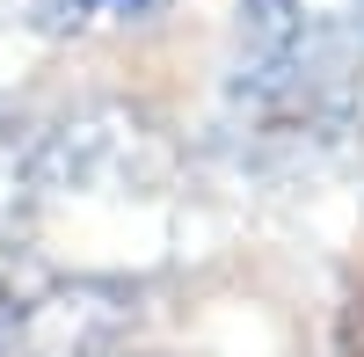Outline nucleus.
Segmentation results:
<instances>
[{"mask_svg": "<svg viewBox=\"0 0 364 357\" xmlns=\"http://www.w3.org/2000/svg\"><path fill=\"white\" fill-rule=\"evenodd\" d=\"M0 357H8V336H0Z\"/></svg>", "mask_w": 364, "mask_h": 357, "instance_id": "obj_4", "label": "nucleus"}, {"mask_svg": "<svg viewBox=\"0 0 364 357\" xmlns=\"http://www.w3.org/2000/svg\"><path fill=\"white\" fill-rule=\"evenodd\" d=\"M44 212V146L29 124L0 117V248H29Z\"/></svg>", "mask_w": 364, "mask_h": 357, "instance_id": "obj_2", "label": "nucleus"}, {"mask_svg": "<svg viewBox=\"0 0 364 357\" xmlns=\"http://www.w3.org/2000/svg\"><path fill=\"white\" fill-rule=\"evenodd\" d=\"M299 37H306L299 0H240V22H233V87H240V95H269V87L291 73Z\"/></svg>", "mask_w": 364, "mask_h": 357, "instance_id": "obj_1", "label": "nucleus"}, {"mask_svg": "<svg viewBox=\"0 0 364 357\" xmlns=\"http://www.w3.org/2000/svg\"><path fill=\"white\" fill-rule=\"evenodd\" d=\"M168 0H37L29 29L37 37H87V29H117V22H146Z\"/></svg>", "mask_w": 364, "mask_h": 357, "instance_id": "obj_3", "label": "nucleus"}]
</instances>
